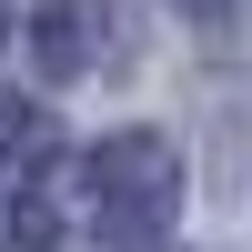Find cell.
<instances>
[{
    "instance_id": "2",
    "label": "cell",
    "mask_w": 252,
    "mask_h": 252,
    "mask_svg": "<svg viewBox=\"0 0 252 252\" xmlns=\"http://www.w3.org/2000/svg\"><path fill=\"white\" fill-rule=\"evenodd\" d=\"M111 40H121L111 0H40V10H31V61H40L51 81L101 71V61H111Z\"/></svg>"
},
{
    "instance_id": "3",
    "label": "cell",
    "mask_w": 252,
    "mask_h": 252,
    "mask_svg": "<svg viewBox=\"0 0 252 252\" xmlns=\"http://www.w3.org/2000/svg\"><path fill=\"white\" fill-rule=\"evenodd\" d=\"M51 152H61L51 111H40V101H20V91H0V182H31Z\"/></svg>"
},
{
    "instance_id": "1",
    "label": "cell",
    "mask_w": 252,
    "mask_h": 252,
    "mask_svg": "<svg viewBox=\"0 0 252 252\" xmlns=\"http://www.w3.org/2000/svg\"><path fill=\"white\" fill-rule=\"evenodd\" d=\"M182 212V161L161 131H111L91 141V161H81V222H91V242L111 252H152L172 232Z\"/></svg>"
},
{
    "instance_id": "4",
    "label": "cell",
    "mask_w": 252,
    "mask_h": 252,
    "mask_svg": "<svg viewBox=\"0 0 252 252\" xmlns=\"http://www.w3.org/2000/svg\"><path fill=\"white\" fill-rule=\"evenodd\" d=\"M0 252H61V212H51L40 192H20L10 222H0Z\"/></svg>"
},
{
    "instance_id": "5",
    "label": "cell",
    "mask_w": 252,
    "mask_h": 252,
    "mask_svg": "<svg viewBox=\"0 0 252 252\" xmlns=\"http://www.w3.org/2000/svg\"><path fill=\"white\" fill-rule=\"evenodd\" d=\"M0 31H10V0H0Z\"/></svg>"
}]
</instances>
